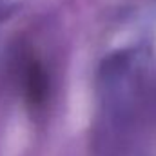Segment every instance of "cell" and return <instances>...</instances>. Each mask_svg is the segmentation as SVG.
<instances>
[{"mask_svg":"<svg viewBox=\"0 0 156 156\" xmlns=\"http://www.w3.org/2000/svg\"><path fill=\"white\" fill-rule=\"evenodd\" d=\"M22 89L24 96L29 105L40 107L45 104L47 94H49V78L47 73L37 56L27 55L22 60Z\"/></svg>","mask_w":156,"mask_h":156,"instance_id":"1","label":"cell"}]
</instances>
